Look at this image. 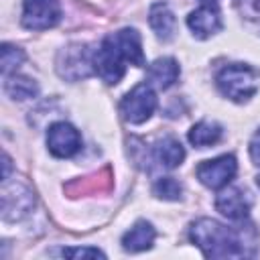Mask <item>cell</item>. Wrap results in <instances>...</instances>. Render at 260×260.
<instances>
[{
  "label": "cell",
  "instance_id": "cell-1",
  "mask_svg": "<svg viewBox=\"0 0 260 260\" xmlns=\"http://www.w3.org/2000/svg\"><path fill=\"white\" fill-rule=\"evenodd\" d=\"M189 238L207 258H242L254 254V250L246 248L238 230L209 217L195 219L189 225Z\"/></svg>",
  "mask_w": 260,
  "mask_h": 260
},
{
  "label": "cell",
  "instance_id": "cell-2",
  "mask_svg": "<svg viewBox=\"0 0 260 260\" xmlns=\"http://www.w3.org/2000/svg\"><path fill=\"white\" fill-rule=\"evenodd\" d=\"M215 83L225 98L234 102H246L260 87V71L246 63H230L217 73Z\"/></svg>",
  "mask_w": 260,
  "mask_h": 260
},
{
  "label": "cell",
  "instance_id": "cell-3",
  "mask_svg": "<svg viewBox=\"0 0 260 260\" xmlns=\"http://www.w3.org/2000/svg\"><path fill=\"white\" fill-rule=\"evenodd\" d=\"M126 63H128V57L112 35H108L102 41L100 49L93 51V71L100 75L102 81L110 85L118 83L124 77Z\"/></svg>",
  "mask_w": 260,
  "mask_h": 260
},
{
  "label": "cell",
  "instance_id": "cell-4",
  "mask_svg": "<svg viewBox=\"0 0 260 260\" xmlns=\"http://www.w3.org/2000/svg\"><path fill=\"white\" fill-rule=\"evenodd\" d=\"M156 110V93L150 87V83H138L134 85L120 102V114L130 124H142L146 122Z\"/></svg>",
  "mask_w": 260,
  "mask_h": 260
},
{
  "label": "cell",
  "instance_id": "cell-5",
  "mask_svg": "<svg viewBox=\"0 0 260 260\" xmlns=\"http://www.w3.org/2000/svg\"><path fill=\"white\" fill-rule=\"evenodd\" d=\"M57 69H59L61 77H65L69 81H77L79 77H87L93 71V51L81 43L69 45L65 51H61Z\"/></svg>",
  "mask_w": 260,
  "mask_h": 260
},
{
  "label": "cell",
  "instance_id": "cell-6",
  "mask_svg": "<svg viewBox=\"0 0 260 260\" xmlns=\"http://www.w3.org/2000/svg\"><path fill=\"white\" fill-rule=\"evenodd\" d=\"M238 162L234 154H221L211 160H203L197 167V179L209 189H223L236 175Z\"/></svg>",
  "mask_w": 260,
  "mask_h": 260
},
{
  "label": "cell",
  "instance_id": "cell-7",
  "mask_svg": "<svg viewBox=\"0 0 260 260\" xmlns=\"http://www.w3.org/2000/svg\"><path fill=\"white\" fill-rule=\"evenodd\" d=\"M61 20V6L57 0H24L22 24L28 30H45Z\"/></svg>",
  "mask_w": 260,
  "mask_h": 260
},
{
  "label": "cell",
  "instance_id": "cell-8",
  "mask_svg": "<svg viewBox=\"0 0 260 260\" xmlns=\"http://www.w3.org/2000/svg\"><path fill=\"white\" fill-rule=\"evenodd\" d=\"M35 205V197L30 193L28 187L14 183L8 185V181H4L2 187V217L6 221H16L22 219Z\"/></svg>",
  "mask_w": 260,
  "mask_h": 260
},
{
  "label": "cell",
  "instance_id": "cell-9",
  "mask_svg": "<svg viewBox=\"0 0 260 260\" xmlns=\"http://www.w3.org/2000/svg\"><path fill=\"white\" fill-rule=\"evenodd\" d=\"M47 146L57 158H69L79 152L81 136L69 122H55L47 132Z\"/></svg>",
  "mask_w": 260,
  "mask_h": 260
},
{
  "label": "cell",
  "instance_id": "cell-10",
  "mask_svg": "<svg viewBox=\"0 0 260 260\" xmlns=\"http://www.w3.org/2000/svg\"><path fill=\"white\" fill-rule=\"evenodd\" d=\"M215 207L223 217H228L232 221H244L250 213L252 197H250L248 191H244L240 187H225L217 195Z\"/></svg>",
  "mask_w": 260,
  "mask_h": 260
},
{
  "label": "cell",
  "instance_id": "cell-11",
  "mask_svg": "<svg viewBox=\"0 0 260 260\" xmlns=\"http://www.w3.org/2000/svg\"><path fill=\"white\" fill-rule=\"evenodd\" d=\"M187 26L197 39H207L221 28V16L215 4H203L187 16Z\"/></svg>",
  "mask_w": 260,
  "mask_h": 260
},
{
  "label": "cell",
  "instance_id": "cell-12",
  "mask_svg": "<svg viewBox=\"0 0 260 260\" xmlns=\"http://www.w3.org/2000/svg\"><path fill=\"white\" fill-rule=\"evenodd\" d=\"M152 156L154 160L162 167V169H175L183 162L185 158V148L181 146V142L173 136H165L158 138L152 146Z\"/></svg>",
  "mask_w": 260,
  "mask_h": 260
},
{
  "label": "cell",
  "instance_id": "cell-13",
  "mask_svg": "<svg viewBox=\"0 0 260 260\" xmlns=\"http://www.w3.org/2000/svg\"><path fill=\"white\" fill-rule=\"evenodd\" d=\"M179 73H181L179 63L173 57H160L148 65V81H150V85H154L158 89L171 87L177 81Z\"/></svg>",
  "mask_w": 260,
  "mask_h": 260
},
{
  "label": "cell",
  "instance_id": "cell-14",
  "mask_svg": "<svg viewBox=\"0 0 260 260\" xmlns=\"http://www.w3.org/2000/svg\"><path fill=\"white\" fill-rule=\"evenodd\" d=\"M148 22H150L152 30L156 32V37H158L160 41H171V39L175 37L177 20H175L173 10H171L165 2L152 4L150 12H148Z\"/></svg>",
  "mask_w": 260,
  "mask_h": 260
},
{
  "label": "cell",
  "instance_id": "cell-15",
  "mask_svg": "<svg viewBox=\"0 0 260 260\" xmlns=\"http://www.w3.org/2000/svg\"><path fill=\"white\" fill-rule=\"evenodd\" d=\"M154 238H156L154 228L148 221L140 219L122 236V246L128 252H142V250H148L152 246Z\"/></svg>",
  "mask_w": 260,
  "mask_h": 260
},
{
  "label": "cell",
  "instance_id": "cell-16",
  "mask_svg": "<svg viewBox=\"0 0 260 260\" xmlns=\"http://www.w3.org/2000/svg\"><path fill=\"white\" fill-rule=\"evenodd\" d=\"M112 37L116 39V43L122 47V51L128 57V63L142 67L144 65V53H142V41L140 35L134 28H122L118 32H112Z\"/></svg>",
  "mask_w": 260,
  "mask_h": 260
},
{
  "label": "cell",
  "instance_id": "cell-17",
  "mask_svg": "<svg viewBox=\"0 0 260 260\" xmlns=\"http://www.w3.org/2000/svg\"><path fill=\"white\" fill-rule=\"evenodd\" d=\"M219 138H221V126L217 122L201 120L189 130V142L197 148H207V146L219 142Z\"/></svg>",
  "mask_w": 260,
  "mask_h": 260
},
{
  "label": "cell",
  "instance_id": "cell-18",
  "mask_svg": "<svg viewBox=\"0 0 260 260\" xmlns=\"http://www.w3.org/2000/svg\"><path fill=\"white\" fill-rule=\"evenodd\" d=\"M4 91L14 100H28L37 95L39 87L32 79L14 73V75H4Z\"/></svg>",
  "mask_w": 260,
  "mask_h": 260
},
{
  "label": "cell",
  "instance_id": "cell-19",
  "mask_svg": "<svg viewBox=\"0 0 260 260\" xmlns=\"http://www.w3.org/2000/svg\"><path fill=\"white\" fill-rule=\"evenodd\" d=\"M152 193H154L158 199L177 201V199L181 197V193H183V187H181V183H179L177 179H173V177H162V179H158V181L154 183Z\"/></svg>",
  "mask_w": 260,
  "mask_h": 260
},
{
  "label": "cell",
  "instance_id": "cell-20",
  "mask_svg": "<svg viewBox=\"0 0 260 260\" xmlns=\"http://www.w3.org/2000/svg\"><path fill=\"white\" fill-rule=\"evenodd\" d=\"M24 61V51L4 43L2 45V75H10V71H14L20 63Z\"/></svg>",
  "mask_w": 260,
  "mask_h": 260
},
{
  "label": "cell",
  "instance_id": "cell-21",
  "mask_svg": "<svg viewBox=\"0 0 260 260\" xmlns=\"http://www.w3.org/2000/svg\"><path fill=\"white\" fill-rule=\"evenodd\" d=\"M61 256L67 258H104V252L98 248H63Z\"/></svg>",
  "mask_w": 260,
  "mask_h": 260
},
{
  "label": "cell",
  "instance_id": "cell-22",
  "mask_svg": "<svg viewBox=\"0 0 260 260\" xmlns=\"http://www.w3.org/2000/svg\"><path fill=\"white\" fill-rule=\"evenodd\" d=\"M250 156H252L254 165L260 167V130H258V132L252 136V140H250Z\"/></svg>",
  "mask_w": 260,
  "mask_h": 260
},
{
  "label": "cell",
  "instance_id": "cell-23",
  "mask_svg": "<svg viewBox=\"0 0 260 260\" xmlns=\"http://www.w3.org/2000/svg\"><path fill=\"white\" fill-rule=\"evenodd\" d=\"M201 2H213V0H201Z\"/></svg>",
  "mask_w": 260,
  "mask_h": 260
}]
</instances>
